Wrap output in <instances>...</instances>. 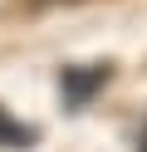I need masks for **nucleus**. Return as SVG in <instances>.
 Listing matches in <instances>:
<instances>
[{"mask_svg":"<svg viewBox=\"0 0 147 152\" xmlns=\"http://www.w3.org/2000/svg\"><path fill=\"white\" fill-rule=\"evenodd\" d=\"M118 64L113 59H98V64H69V69H59V93H64V113H83L88 103L98 98V93L113 83Z\"/></svg>","mask_w":147,"mask_h":152,"instance_id":"1","label":"nucleus"},{"mask_svg":"<svg viewBox=\"0 0 147 152\" xmlns=\"http://www.w3.org/2000/svg\"><path fill=\"white\" fill-rule=\"evenodd\" d=\"M29 147H39V132L0 103V152H29Z\"/></svg>","mask_w":147,"mask_h":152,"instance_id":"2","label":"nucleus"},{"mask_svg":"<svg viewBox=\"0 0 147 152\" xmlns=\"http://www.w3.org/2000/svg\"><path fill=\"white\" fill-rule=\"evenodd\" d=\"M137 152H147V128H142V142H137Z\"/></svg>","mask_w":147,"mask_h":152,"instance_id":"3","label":"nucleus"},{"mask_svg":"<svg viewBox=\"0 0 147 152\" xmlns=\"http://www.w3.org/2000/svg\"><path fill=\"white\" fill-rule=\"evenodd\" d=\"M54 5H78V0H54Z\"/></svg>","mask_w":147,"mask_h":152,"instance_id":"4","label":"nucleus"}]
</instances>
